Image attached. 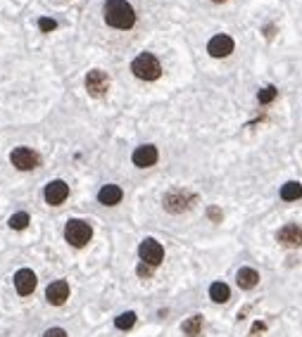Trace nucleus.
<instances>
[{
    "label": "nucleus",
    "instance_id": "f3484780",
    "mask_svg": "<svg viewBox=\"0 0 302 337\" xmlns=\"http://www.w3.org/2000/svg\"><path fill=\"white\" fill-rule=\"evenodd\" d=\"M281 197L286 200V202H295V200H300L302 197V185L298 181H288L283 188H281Z\"/></svg>",
    "mask_w": 302,
    "mask_h": 337
},
{
    "label": "nucleus",
    "instance_id": "f8f14e48",
    "mask_svg": "<svg viewBox=\"0 0 302 337\" xmlns=\"http://www.w3.org/2000/svg\"><path fill=\"white\" fill-rule=\"evenodd\" d=\"M45 297H48V302H50L53 306H62L69 299V285L65 283V280H55V283L48 285Z\"/></svg>",
    "mask_w": 302,
    "mask_h": 337
},
{
    "label": "nucleus",
    "instance_id": "423d86ee",
    "mask_svg": "<svg viewBox=\"0 0 302 337\" xmlns=\"http://www.w3.org/2000/svg\"><path fill=\"white\" fill-rule=\"evenodd\" d=\"M10 162L19 171H31V169H36L41 164V157H38V152H34V150H29V148H17L10 154Z\"/></svg>",
    "mask_w": 302,
    "mask_h": 337
},
{
    "label": "nucleus",
    "instance_id": "6e6552de",
    "mask_svg": "<svg viewBox=\"0 0 302 337\" xmlns=\"http://www.w3.org/2000/svg\"><path fill=\"white\" fill-rule=\"evenodd\" d=\"M43 197H45V202L57 207V204H62L65 200L69 197V185L65 181H53V183H48L45 190H43Z\"/></svg>",
    "mask_w": 302,
    "mask_h": 337
},
{
    "label": "nucleus",
    "instance_id": "f257e3e1",
    "mask_svg": "<svg viewBox=\"0 0 302 337\" xmlns=\"http://www.w3.org/2000/svg\"><path fill=\"white\" fill-rule=\"evenodd\" d=\"M105 22L114 29H131L136 24V12L126 0H107L105 2Z\"/></svg>",
    "mask_w": 302,
    "mask_h": 337
},
{
    "label": "nucleus",
    "instance_id": "0eeeda50",
    "mask_svg": "<svg viewBox=\"0 0 302 337\" xmlns=\"http://www.w3.org/2000/svg\"><path fill=\"white\" fill-rule=\"evenodd\" d=\"M107 88H110V76L105 71H100V69L88 71V76H86V91H88V95L102 97V95L107 93Z\"/></svg>",
    "mask_w": 302,
    "mask_h": 337
},
{
    "label": "nucleus",
    "instance_id": "7ed1b4c3",
    "mask_svg": "<svg viewBox=\"0 0 302 337\" xmlns=\"http://www.w3.org/2000/svg\"><path fill=\"white\" fill-rule=\"evenodd\" d=\"M91 238H93V228L81 221V218H71L67 221V226H65V240H67L71 247H76V249H81L86 245L91 243Z\"/></svg>",
    "mask_w": 302,
    "mask_h": 337
},
{
    "label": "nucleus",
    "instance_id": "dca6fc26",
    "mask_svg": "<svg viewBox=\"0 0 302 337\" xmlns=\"http://www.w3.org/2000/svg\"><path fill=\"white\" fill-rule=\"evenodd\" d=\"M209 297H212V302L224 304V302H229L231 290H229V285H226V283H212V285H209Z\"/></svg>",
    "mask_w": 302,
    "mask_h": 337
},
{
    "label": "nucleus",
    "instance_id": "a878e982",
    "mask_svg": "<svg viewBox=\"0 0 302 337\" xmlns=\"http://www.w3.org/2000/svg\"><path fill=\"white\" fill-rule=\"evenodd\" d=\"M212 2H226V0H212Z\"/></svg>",
    "mask_w": 302,
    "mask_h": 337
},
{
    "label": "nucleus",
    "instance_id": "ddd939ff",
    "mask_svg": "<svg viewBox=\"0 0 302 337\" xmlns=\"http://www.w3.org/2000/svg\"><path fill=\"white\" fill-rule=\"evenodd\" d=\"M14 287H17L19 295H31V292L36 290V273H34L31 269L17 271V276H14Z\"/></svg>",
    "mask_w": 302,
    "mask_h": 337
},
{
    "label": "nucleus",
    "instance_id": "2eb2a0df",
    "mask_svg": "<svg viewBox=\"0 0 302 337\" xmlns=\"http://www.w3.org/2000/svg\"><path fill=\"white\" fill-rule=\"evenodd\" d=\"M235 283H238V287H240V290H252L255 285L260 283V273H257L255 269H250V266H245V269L238 271Z\"/></svg>",
    "mask_w": 302,
    "mask_h": 337
},
{
    "label": "nucleus",
    "instance_id": "5701e85b",
    "mask_svg": "<svg viewBox=\"0 0 302 337\" xmlns=\"http://www.w3.org/2000/svg\"><path fill=\"white\" fill-rule=\"evenodd\" d=\"M152 269H155V266H150V264H143V261H140V266H138V276H140V278H150Z\"/></svg>",
    "mask_w": 302,
    "mask_h": 337
},
{
    "label": "nucleus",
    "instance_id": "4468645a",
    "mask_svg": "<svg viewBox=\"0 0 302 337\" xmlns=\"http://www.w3.org/2000/svg\"><path fill=\"white\" fill-rule=\"evenodd\" d=\"M124 197V192L119 185H105V188H100L98 192V202L105 204V207H114V204H119Z\"/></svg>",
    "mask_w": 302,
    "mask_h": 337
},
{
    "label": "nucleus",
    "instance_id": "1a4fd4ad",
    "mask_svg": "<svg viewBox=\"0 0 302 337\" xmlns=\"http://www.w3.org/2000/svg\"><path fill=\"white\" fill-rule=\"evenodd\" d=\"M207 53L212 55V57H226V55H231L234 53V38L226 36V33L214 36L212 41L207 43Z\"/></svg>",
    "mask_w": 302,
    "mask_h": 337
},
{
    "label": "nucleus",
    "instance_id": "4be33fe9",
    "mask_svg": "<svg viewBox=\"0 0 302 337\" xmlns=\"http://www.w3.org/2000/svg\"><path fill=\"white\" fill-rule=\"evenodd\" d=\"M38 27H41V31L50 33V31H55L57 29V22L55 19H50V17H41V19H38Z\"/></svg>",
    "mask_w": 302,
    "mask_h": 337
},
{
    "label": "nucleus",
    "instance_id": "6ab92c4d",
    "mask_svg": "<svg viewBox=\"0 0 302 337\" xmlns=\"http://www.w3.org/2000/svg\"><path fill=\"white\" fill-rule=\"evenodd\" d=\"M114 325H117L119 330H129V328H134V325H136V313H134V311H126V313H122V316H117Z\"/></svg>",
    "mask_w": 302,
    "mask_h": 337
},
{
    "label": "nucleus",
    "instance_id": "39448f33",
    "mask_svg": "<svg viewBox=\"0 0 302 337\" xmlns=\"http://www.w3.org/2000/svg\"><path fill=\"white\" fill-rule=\"evenodd\" d=\"M138 254H140V261H143V264L160 266V264H162V259H165V249H162V245L157 243V240L145 238V240L140 243V247H138Z\"/></svg>",
    "mask_w": 302,
    "mask_h": 337
},
{
    "label": "nucleus",
    "instance_id": "a211bd4d",
    "mask_svg": "<svg viewBox=\"0 0 302 337\" xmlns=\"http://www.w3.org/2000/svg\"><path fill=\"white\" fill-rule=\"evenodd\" d=\"M202 323H205L202 316H191L188 321H183L181 328H183V333H186L188 337H198L200 333H202Z\"/></svg>",
    "mask_w": 302,
    "mask_h": 337
},
{
    "label": "nucleus",
    "instance_id": "9b49d317",
    "mask_svg": "<svg viewBox=\"0 0 302 337\" xmlns=\"http://www.w3.org/2000/svg\"><path fill=\"white\" fill-rule=\"evenodd\" d=\"M278 243L283 245V247H290V249L302 247V228L300 226H295V223L283 226V228L278 230Z\"/></svg>",
    "mask_w": 302,
    "mask_h": 337
},
{
    "label": "nucleus",
    "instance_id": "20e7f679",
    "mask_svg": "<svg viewBox=\"0 0 302 337\" xmlns=\"http://www.w3.org/2000/svg\"><path fill=\"white\" fill-rule=\"evenodd\" d=\"M162 202H165V209L169 214H183L195 204V195L188 190H169Z\"/></svg>",
    "mask_w": 302,
    "mask_h": 337
},
{
    "label": "nucleus",
    "instance_id": "393cba45",
    "mask_svg": "<svg viewBox=\"0 0 302 337\" xmlns=\"http://www.w3.org/2000/svg\"><path fill=\"white\" fill-rule=\"evenodd\" d=\"M43 337H67V333H65L62 328H50V330H48Z\"/></svg>",
    "mask_w": 302,
    "mask_h": 337
},
{
    "label": "nucleus",
    "instance_id": "b1692460",
    "mask_svg": "<svg viewBox=\"0 0 302 337\" xmlns=\"http://www.w3.org/2000/svg\"><path fill=\"white\" fill-rule=\"evenodd\" d=\"M207 216H209L212 221H221V209L219 207H209V209H207Z\"/></svg>",
    "mask_w": 302,
    "mask_h": 337
},
{
    "label": "nucleus",
    "instance_id": "412c9836",
    "mask_svg": "<svg viewBox=\"0 0 302 337\" xmlns=\"http://www.w3.org/2000/svg\"><path fill=\"white\" fill-rule=\"evenodd\" d=\"M278 91H276L274 86H264L260 93H257V100H260V105H269V102H274Z\"/></svg>",
    "mask_w": 302,
    "mask_h": 337
},
{
    "label": "nucleus",
    "instance_id": "9d476101",
    "mask_svg": "<svg viewBox=\"0 0 302 337\" xmlns=\"http://www.w3.org/2000/svg\"><path fill=\"white\" fill-rule=\"evenodd\" d=\"M157 148L155 145H140V148L134 150V164H136L138 169H148V166H155L157 164Z\"/></svg>",
    "mask_w": 302,
    "mask_h": 337
},
{
    "label": "nucleus",
    "instance_id": "aec40b11",
    "mask_svg": "<svg viewBox=\"0 0 302 337\" xmlns=\"http://www.w3.org/2000/svg\"><path fill=\"white\" fill-rule=\"evenodd\" d=\"M27 226H29V214H27V212H17V214L10 216V228L24 230Z\"/></svg>",
    "mask_w": 302,
    "mask_h": 337
},
{
    "label": "nucleus",
    "instance_id": "f03ea898",
    "mask_svg": "<svg viewBox=\"0 0 302 337\" xmlns=\"http://www.w3.org/2000/svg\"><path fill=\"white\" fill-rule=\"evenodd\" d=\"M131 71H134V76L143 79V81H155V79H160L162 67H160V60L152 53H140L131 62Z\"/></svg>",
    "mask_w": 302,
    "mask_h": 337
}]
</instances>
